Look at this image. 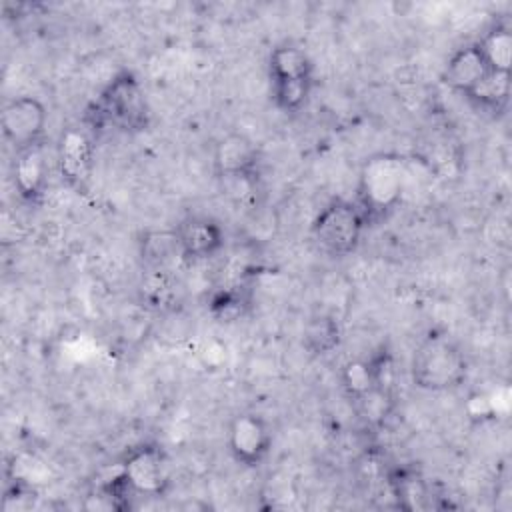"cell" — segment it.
Returning <instances> with one entry per match:
<instances>
[{
  "mask_svg": "<svg viewBox=\"0 0 512 512\" xmlns=\"http://www.w3.org/2000/svg\"><path fill=\"white\" fill-rule=\"evenodd\" d=\"M212 162L218 176L252 182L258 174V148L246 134L230 132L216 142Z\"/></svg>",
  "mask_w": 512,
  "mask_h": 512,
  "instance_id": "8fae6325",
  "label": "cell"
},
{
  "mask_svg": "<svg viewBox=\"0 0 512 512\" xmlns=\"http://www.w3.org/2000/svg\"><path fill=\"white\" fill-rule=\"evenodd\" d=\"M478 48L488 62L490 70L496 74L510 76L512 68V32L508 26H492L478 42Z\"/></svg>",
  "mask_w": 512,
  "mask_h": 512,
  "instance_id": "2e32d148",
  "label": "cell"
},
{
  "mask_svg": "<svg viewBox=\"0 0 512 512\" xmlns=\"http://www.w3.org/2000/svg\"><path fill=\"white\" fill-rule=\"evenodd\" d=\"M180 256L176 230H148L140 240V258L148 270L166 268V264Z\"/></svg>",
  "mask_w": 512,
  "mask_h": 512,
  "instance_id": "e0dca14e",
  "label": "cell"
},
{
  "mask_svg": "<svg viewBox=\"0 0 512 512\" xmlns=\"http://www.w3.org/2000/svg\"><path fill=\"white\" fill-rule=\"evenodd\" d=\"M366 226L368 220L356 202L336 198L318 212L310 232L322 252L346 256L358 248Z\"/></svg>",
  "mask_w": 512,
  "mask_h": 512,
  "instance_id": "5b68a950",
  "label": "cell"
},
{
  "mask_svg": "<svg viewBox=\"0 0 512 512\" xmlns=\"http://www.w3.org/2000/svg\"><path fill=\"white\" fill-rule=\"evenodd\" d=\"M180 258L186 262H202L214 258L224 248V228L218 220L202 214L184 218L176 228Z\"/></svg>",
  "mask_w": 512,
  "mask_h": 512,
  "instance_id": "30bf717a",
  "label": "cell"
},
{
  "mask_svg": "<svg viewBox=\"0 0 512 512\" xmlns=\"http://www.w3.org/2000/svg\"><path fill=\"white\" fill-rule=\"evenodd\" d=\"M342 340L340 322L332 314H314L302 330V346L310 356L324 358L332 354Z\"/></svg>",
  "mask_w": 512,
  "mask_h": 512,
  "instance_id": "9a60e30c",
  "label": "cell"
},
{
  "mask_svg": "<svg viewBox=\"0 0 512 512\" xmlns=\"http://www.w3.org/2000/svg\"><path fill=\"white\" fill-rule=\"evenodd\" d=\"M86 126L92 130L114 128L126 134L144 132L150 124V108L140 80L128 72H118L88 108Z\"/></svg>",
  "mask_w": 512,
  "mask_h": 512,
  "instance_id": "6da1fadb",
  "label": "cell"
},
{
  "mask_svg": "<svg viewBox=\"0 0 512 512\" xmlns=\"http://www.w3.org/2000/svg\"><path fill=\"white\" fill-rule=\"evenodd\" d=\"M340 384L346 396L354 402H360L364 396L374 392L372 376L366 360H350L340 370Z\"/></svg>",
  "mask_w": 512,
  "mask_h": 512,
  "instance_id": "7402d4cb",
  "label": "cell"
},
{
  "mask_svg": "<svg viewBox=\"0 0 512 512\" xmlns=\"http://www.w3.org/2000/svg\"><path fill=\"white\" fill-rule=\"evenodd\" d=\"M508 96H510V76L494 72L468 100L482 110L500 112L506 106Z\"/></svg>",
  "mask_w": 512,
  "mask_h": 512,
  "instance_id": "ffe728a7",
  "label": "cell"
},
{
  "mask_svg": "<svg viewBox=\"0 0 512 512\" xmlns=\"http://www.w3.org/2000/svg\"><path fill=\"white\" fill-rule=\"evenodd\" d=\"M374 392L384 394L388 398H394V386H396V364L394 356L386 346H380L374 354L366 358Z\"/></svg>",
  "mask_w": 512,
  "mask_h": 512,
  "instance_id": "d6986e66",
  "label": "cell"
},
{
  "mask_svg": "<svg viewBox=\"0 0 512 512\" xmlns=\"http://www.w3.org/2000/svg\"><path fill=\"white\" fill-rule=\"evenodd\" d=\"M404 160L394 154H378L366 160L360 172L356 204L366 220L384 216L392 210L402 194Z\"/></svg>",
  "mask_w": 512,
  "mask_h": 512,
  "instance_id": "277c9868",
  "label": "cell"
},
{
  "mask_svg": "<svg viewBox=\"0 0 512 512\" xmlns=\"http://www.w3.org/2000/svg\"><path fill=\"white\" fill-rule=\"evenodd\" d=\"M272 442L274 434L268 420L256 412H240L228 424L226 444L232 458L242 466H260L270 454Z\"/></svg>",
  "mask_w": 512,
  "mask_h": 512,
  "instance_id": "52a82bcc",
  "label": "cell"
},
{
  "mask_svg": "<svg viewBox=\"0 0 512 512\" xmlns=\"http://www.w3.org/2000/svg\"><path fill=\"white\" fill-rule=\"evenodd\" d=\"M468 362L460 346L448 336L430 334L412 358V382L428 392H448L464 384Z\"/></svg>",
  "mask_w": 512,
  "mask_h": 512,
  "instance_id": "7a4b0ae2",
  "label": "cell"
},
{
  "mask_svg": "<svg viewBox=\"0 0 512 512\" xmlns=\"http://www.w3.org/2000/svg\"><path fill=\"white\" fill-rule=\"evenodd\" d=\"M142 302L152 308H166L176 298V280L168 274L166 268L148 270L140 286Z\"/></svg>",
  "mask_w": 512,
  "mask_h": 512,
  "instance_id": "ac0fdd59",
  "label": "cell"
},
{
  "mask_svg": "<svg viewBox=\"0 0 512 512\" xmlns=\"http://www.w3.org/2000/svg\"><path fill=\"white\" fill-rule=\"evenodd\" d=\"M56 164L60 178L74 190H84L94 168L92 138L84 128L68 126L58 140Z\"/></svg>",
  "mask_w": 512,
  "mask_h": 512,
  "instance_id": "9c48e42d",
  "label": "cell"
},
{
  "mask_svg": "<svg viewBox=\"0 0 512 512\" xmlns=\"http://www.w3.org/2000/svg\"><path fill=\"white\" fill-rule=\"evenodd\" d=\"M48 112L36 96H16L2 108V134L16 152L40 146L46 132Z\"/></svg>",
  "mask_w": 512,
  "mask_h": 512,
  "instance_id": "8992f818",
  "label": "cell"
},
{
  "mask_svg": "<svg viewBox=\"0 0 512 512\" xmlns=\"http://www.w3.org/2000/svg\"><path fill=\"white\" fill-rule=\"evenodd\" d=\"M268 76L274 104L286 112H300L314 86V64L304 48L286 42L276 46L268 58Z\"/></svg>",
  "mask_w": 512,
  "mask_h": 512,
  "instance_id": "3957f363",
  "label": "cell"
},
{
  "mask_svg": "<svg viewBox=\"0 0 512 512\" xmlns=\"http://www.w3.org/2000/svg\"><path fill=\"white\" fill-rule=\"evenodd\" d=\"M120 474L138 496H160L168 486L166 456L156 444H140L128 450Z\"/></svg>",
  "mask_w": 512,
  "mask_h": 512,
  "instance_id": "ba28073f",
  "label": "cell"
},
{
  "mask_svg": "<svg viewBox=\"0 0 512 512\" xmlns=\"http://www.w3.org/2000/svg\"><path fill=\"white\" fill-rule=\"evenodd\" d=\"M388 490L394 500L404 510H422L428 508L430 488L424 476L412 466H396L386 476Z\"/></svg>",
  "mask_w": 512,
  "mask_h": 512,
  "instance_id": "5bb4252c",
  "label": "cell"
},
{
  "mask_svg": "<svg viewBox=\"0 0 512 512\" xmlns=\"http://www.w3.org/2000/svg\"><path fill=\"white\" fill-rule=\"evenodd\" d=\"M246 308H248V300L242 294V290H232V288H220L210 296V302H208L210 316L226 324L240 320Z\"/></svg>",
  "mask_w": 512,
  "mask_h": 512,
  "instance_id": "44dd1931",
  "label": "cell"
},
{
  "mask_svg": "<svg viewBox=\"0 0 512 512\" xmlns=\"http://www.w3.org/2000/svg\"><path fill=\"white\" fill-rule=\"evenodd\" d=\"M12 176H14V188L22 200L36 202L42 198L48 186V162H46L42 144L16 152V158L12 164Z\"/></svg>",
  "mask_w": 512,
  "mask_h": 512,
  "instance_id": "4fadbf2b",
  "label": "cell"
},
{
  "mask_svg": "<svg viewBox=\"0 0 512 512\" xmlns=\"http://www.w3.org/2000/svg\"><path fill=\"white\" fill-rule=\"evenodd\" d=\"M490 74H494V72L490 70L478 44L474 42V44H466V46L458 48L448 58V62L444 66L442 80L450 90L470 98L488 80Z\"/></svg>",
  "mask_w": 512,
  "mask_h": 512,
  "instance_id": "7c38bea8",
  "label": "cell"
}]
</instances>
